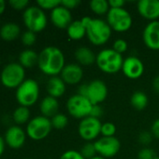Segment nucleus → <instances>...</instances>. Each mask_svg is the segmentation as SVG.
I'll list each match as a JSON object with an SVG mask.
<instances>
[{
    "instance_id": "a211bd4d",
    "label": "nucleus",
    "mask_w": 159,
    "mask_h": 159,
    "mask_svg": "<svg viewBox=\"0 0 159 159\" xmlns=\"http://www.w3.org/2000/svg\"><path fill=\"white\" fill-rule=\"evenodd\" d=\"M60 77L66 85H77L83 78V70L78 63L66 64L60 74Z\"/></svg>"
},
{
    "instance_id": "ea45409f",
    "label": "nucleus",
    "mask_w": 159,
    "mask_h": 159,
    "mask_svg": "<svg viewBox=\"0 0 159 159\" xmlns=\"http://www.w3.org/2000/svg\"><path fill=\"white\" fill-rule=\"evenodd\" d=\"M151 133L157 139H159V118L154 121L151 126Z\"/></svg>"
},
{
    "instance_id": "f704fd0d",
    "label": "nucleus",
    "mask_w": 159,
    "mask_h": 159,
    "mask_svg": "<svg viewBox=\"0 0 159 159\" xmlns=\"http://www.w3.org/2000/svg\"><path fill=\"white\" fill-rule=\"evenodd\" d=\"M9 6L15 10H25L28 7V0H10L8 2Z\"/></svg>"
},
{
    "instance_id": "58836bf2",
    "label": "nucleus",
    "mask_w": 159,
    "mask_h": 159,
    "mask_svg": "<svg viewBox=\"0 0 159 159\" xmlns=\"http://www.w3.org/2000/svg\"><path fill=\"white\" fill-rule=\"evenodd\" d=\"M102 114H103V110H102V108H101L100 105H93V108L91 110L90 116L99 119V117L102 116Z\"/></svg>"
},
{
    "instance_id": "0eeeda50",
    "label": "nucleus",
    "mask_w": 159,
    "mask_h": 159,
    "mask_svg": "<svg viewBox=\"0 0 159 159\" xmlns=\"http://www.w3.org/2000/svg\"><path fill=\"white\" fill-rule=\"evenodd\" d=\"M22 20L27 30L35 34L42 32L48 23V19L44 10L37 6L28 7L23 11Z\"/></svg>"
},
{
    "instance_id": "dca6fc26",
    "label": "nucleus",
    "mask_w": 159,
    "mask_h": 159,
    "mask_svg": "<svg viewBox=\"0 0 159 159\" xmlns=\"http://www.w3.org/2000/svg\"><path fill=\"white\" fill-rule=\"evenodd\" d=\"M50 19L52 23L59 29H67V27L73 21L70 10L62 5L51 11Z\"/></svg>"
},
{
    "instance_id": "5701e85b",
    "label": "nucleus",
    "mask_w": 159,
    "mask_h": 159,
    "mask_svg": "<svg viewBox=\"0 0 159 159\" xmlns=\"http://www.w3.org/2000/svg\"><path fill=\"white\" fill-rule=\"evenodd\" d=\"M37 61H38V54L31 48L22 50L19 55V63L24 69L25 68L29 69L34 67L36 64H37Z\"/></svg>"
},
{
    "instance_id": "423d86ee",
    "label": "nucleus",
    "mask_w": 159,
    "mask_h": 159,
    "mask_svg": "<svg viewBox=\"0 0 159 159\" xmlns=\"http://www.w3.org/2000/svg\"><path fill=\"white\" fill-rule=\"evenodd\" d=\"M25 80V69L19 62H10L1 71L0 82L7 89H17Z\"/></svg>"
},
{
    "instance_id": "4be33fe9",
    "label": "nucleus",
    "mask_w": 159,
    "mask_h": 159,
    "mask_svg": "<svg viewBox=\"0 0 159 159\" xmlns=\"http://www.w3.org/2000/svg\"><path fill=\"white\" fill-rule=\"evenodd\" d=\"M21 34L20 26L15 22H7L0 28V37L7 42L16 40Z\"/></svg>"
},
{
    "instance_id": "2eb2a0df",
    "label": "nucleus",
    "mask_w": 159,
    "mask_h": 159,
    "mask_svg": "<svg viewBox=\"0 0 159 159\" xmlns=\"http://www.w3.org/2000/svg\"><path fill=\"white\" fill-rule=\"evenodd\" d=\"M145 46L152 50H159V20L150 21L142 32Z\"/></svg>"
},
{
    "instance_id": "c9c22d12",
    "label": "nucleus",
    "mask_w": 159,
    "mask_h": 159,
    "mask_svg": "<svg viewBox=\"0 0 159 159\" xmlns=\"http://www.w3.org/2000/svg\"><path fill=\"white\" fill-rule=\"evenodd\" d=\"M156 157L155 151L149 147H144L138 153V159H154Z\"/></svg>"
},
{
    "instance_id": "c85d7f7f",
    "label": "nucleus",
    "mask_w": 159,
    "mask_h": 159,
    "mask_svg": "<svg viewBox=\"0 0 159 159\" xmlns=\"http://www.w3.org/2000/svg\"><path fill=\"white\" fill-rule=\"evenodd\" d=\"M80 153L82 154V156L85 159H91L97 156V153L94 143H86L82 147Z\"/></svg>"
},
{
    "instance_id": "39448f33",
    "label": "nucleus",
    "mask_w": 159,
    "mask_h": 159,
    "mask_svg": "<svg viewBox=\"0 0 159 159\" xmlns=\"http://www.w3.org/2000/svg\"><path fill=\"white\" fill-rule=\"evenodd\" d=\"M78 94L86 97L93 105H99L108 96V87L104 81L95 79L79 88Z\"/></svg>"
},
{
    "instance_id": "ddd939ff",
    "label": "nucleus",
    "mask_w": 159,
    "mask_h": 159,
    "mask_svg": "<svg viewBox=\"0 0 159 159\" xmlns=\"http://www.w3.org/2000/svg\"><path fill=\"white\" fill-rule=\"evenodd\" d=\"M26 132L18 125L9 127L5 132V142L6 144L11 149L18 150L22 148L26 141Z\"/></svg>"
},
{
    "instance_id": "f3484780",
    "label": "nucleus",
    "mask_w": 159,
    "mask_h": 159,
    "mask_svg": "<svg viewBox=\"0 0 159 159\" xmlns=\"http://www.w3.org/2000/svg\"><path fill=\"white\" fill-rule=\"evenodd\" d=\"M140 15L150 20L155 21L159 19V0H140L137 4Z\"/></svg>"
},
{
    "instance_id": "a878e982",
    "label": "nucleus",
    "mask_w": 159,
    "mask_h": 159,
    "mask_svg": "<svg viewBox=\"0 0 159 159\" xmlns=\"http://www.w3.org/2000/svg\"><path fill=\"white\" fill-rule=\"evenodd\" d=\"M12 118L13 121L19 126V125H23L25 123H28L30 121V111L29 108L24 107V106H20L17 107L13 114H12Z\"/></svg>"
},
{
    "instance_id": "393cba45",
    "label": "nucleus",
    "mask_w": 159,
    "mask_h": 159,
    "mask_svg": "<svg viewBox=\"0 0 159 159\" xmlns=\"http://www.w3.org/2000/svg\"><path fill=\"white\" fill-rule=\"evenodd\" d=\"M149 99L148 96L142 91H136L132 94L130 98V103L132 107L138 111L145 109L148 105Z\"/></svg>"
},
{
    "instance_id": "cd10ccee",
    "label": "nucleus",
    "mask_w": 159,
    "mask_h": 159,
    "mask_svg": "<svg viewBox=\"0 0 159 159\" xmlns=\"http://www.w3.org/2000/svg\"><path fill=\"white\" fill-rule=\"evenodd\" d=\"M51 122H52V129H64L68 124V118L66 115L58 113L57 115H55L51 118Z\"/></svg>"
},
{
    "instance_id": "bb28decb",
    "label": "nucleus",
    "mask_w": 159,
    "mask_h": 159,
    "mask_svg": "<svg viewBox=\"0 0 159 159\" xmlns=\"http://www.w3.org/2000/svg\"><path fill=\"white\" fill-rule=\"evenodd\" d=\"M89 6H90L91 10L95 14L99 15V16H102L105 14L107 15L109 10L111 9L109 1H106V0H93L90 2Z\"/></svg>"
},
{
    "instance_id": "7ed1b4c3",
    "label": "nucleus",
    "mask_w": 159,
    "mask_h": 159,
    "mask_svg": "<svg viewBox=\"0 0 159 159\" xmlns=\"http://www.w3.org/2000/svg\"><path fill=\"white\" fill-rule=\"evenodd\" d=\"M124 58L122 54L116 52L113 48H104L100 50L96 59L97 67L106 74L112 75L122 70Z\"/></svg>"
},
{
    "instance_id": "79ce46f5",
    "label": "nucleus",
    "mask_w": 159,
    "mask_h": 159,
    "mask_svg": "<svg viewBox=\"0 0 159 159\" xmlns=\"http://www.w3.org/2000/svg\"><path fill=\"white\" fill-rule=\"evenodd\" d=\"M153 89L155 90V92L159 94V75H157L154 79H153V83H152Z\"/></svg>"
},
{
    "instance_id": "f03ea898",
    "label": "nucleus",
    "mask_w": 159,
    "mask_h": 159,
    "mask_svg": "<svg viewBox=\"0 0 159 159\" xmlns=\"http://www.w3.org/2000/svg\"><path fill=\"white\" fill-rule=\"evenodd\" d=\"M81 20L86 29V36L93 45L103 46L110 40L112 30L106 20L88 16L83 17Z\"/></svg>"
},
{
    "instance_id": "de8ad7c7",
    "label": "nucleus",
    "mask_w": 159,
    "mask_h": 159,
    "mask_svg": "<svg viewBox=\"0 0 159 159\" xmlns=\"http://www.w3.org/2000/svg\"><path fill=\"white\" fill-rule=\"evenodd\" d=\"M0 63H1V59H0Z\"/></svg>"
},
{
    "instance_id": "49530a36",
    "label": "nucleus",
    "mask_w": 159,
    "mask_h": 159,
    "mask_svg": "<svg viewBox=\"0 0 159 159\" xmlns=\"http://www.w3.org/2000/svg\"><path fill=\"white\" fill-rule=\"evenodd\" d=\"M154 159H159V157H157H157H155Z\"/></svg>"
},
{
    "instance_id": "1a4fd4ad",
    "label": "nucleus",
    "mask_w": 159,
    "mask_h": 159,
    "mask_svg": "<svg viewBox=\"0 0 159 159\" xmlns=\"http://www.w3.org/2000/svg\"><path fill=\"white\" fill-rule=\"evenodd\" d=\"M106 21L111 29L117 33H125L132 26V17L124 7L111 8L108 12Z\"/></svg>"
},
{
    "instance_id": "412c9836",
    "label": "nucleus",
    "mask_w": 159,
    "mask_h": 159,
    "mask_svg": "<svg viewBox=\"0 0 159 159\" xmlns=\"http://www.w3.org/2000/svg\"><path fill=\"white\" fill-rule=\"evenodd\" d=\"M75 58L80 65L88 66L96 62L97 55L87 47H80L75 50Z\"/></svg>"
},
{
    "instance_id": "72a5a7b5",
    "label": "nucleus",
    "mask_w": 159,
    "mask_h": 159,
    "mask_svg": "<svg viewBox=\"0 0 159 159\" xmlns=\"http://www.w3.org/2000/svg\"><path fill=\"white\" fill-rule=\"evenodd\" d=\"M112 48L116 52H118L120 54H123V53H125L127 50L128 45H127V42L126 40L120 38V39H117V40L114 41L113 46H112Z\"/></svg>"
},
{
    "instance_id": "37998d69",
    "label": "nucleus",
    "mask_w": 159,
    "mask_h": 159,
    "mask_svg": "<svg viewBox=\"0 0 159 159\" xmlns=\"http://www.w3.org/2000/svg\"><path fill=\"white\" fill-rule=\"evenodd\" d=\"M5 147H6V142L3 137L0 136V157L4 154L5 152Z\"/></svg>"
},
{
    "instance_id": "f257e3e1",
    "label": "nucleus",
    "mask_w": 159,
    "mask_h": 159,
    "mask_svg": "<svg viewBox=\"0 0 159 159\" xmlns=\"http://www.w3.org/2000/svg\"><path fill=\"white\" fill-rule=\"evenodd\" d=\"M37 66L44 75L50 77L58 76L66 66L63 51L52 46L44 48L38 54Z\"/></svg>"
},
{
    "instance_id": "c756f323",
    "label": "nucleus",
    "mask_w": 159,
    "mask_h": 159,
    "mask_svg": "<svg viewBox=\"0 0 159 159\" xmlns=\"http://www.w3.org/2000/svg\"><path fill=\"white\" fill-rule=\"evenodd\" d=\"M61 5V1L59 0H37V6L39 7L43 10H52L58 6Z\"/></svg>"
},
{
    "instance_id": "473e14b6",
    "label": "nucleus",
    "mask_w": 159,
    "mask_h": 159,
    "mask_svg": "<svg viewBox=\"0 0 159 159\" xmlns=\"http://www.w3.org/2000/svg\"><path fill=\"white\" fill-rule=\"evenodd\" d=\"M153 139H154V136L151 133V131H142L140 133L139 138H138L139 143L143 146H148L149 144H151L153 142Z\"/></svg>"
},
{
    "instance_id": "a19ab883",
    "label": "nucleus",
    "mask_w": 159,
    "mask_h": 159,
    "mask_svg": "<svg viewBox=\"0 0 159 159\" xmlns=\"http://www.w3.org/2000/svg\"><path fill=\"white\" fill-rule=\"evenodd\" d=\"M126 2L125 0H110L109 5L111 8H122L124 7Z\"/></svg>"
},
{
    "instance_id": "7c9ffc66",
    "label": "nucleus",
    "mask_w": 159,
    "mask_h": 159,
    "mask_svg": "<svg viewBox=\"0 0 159 159\" xmlns=\"http://www.w3.org/2000/svg\"><path fill=\"white\" fill-rule=\"evenodd\" d=\"M21 41L22 43L23 44V46L25 47H32L36 41H37V36H36V34L31 32V31H25L22 36H21Z\"/></svg>"
},
{
    "instance_id": "09e8293b",
    "label": "nucleus",
    "mask_w": 159,
    "mask_h": 159,
    "mask_svg": "<svg viewBox=\"0 0 159 159\" xmlns=\"http://www.w3.org/2000/svg\"><path fill=\"white\" fill-rule=\"evenodd\" d=\"M26 159H31V158H26Z\"/></svg>"
},
{
    "instance_id": "aec40b11",
    "label": "nucleus",
    "mask_w": 159,
    "mask_h": 159,
    "mask_svg": "<svg viewBox=\"0 0 159 159\" xmlns=\"http://www.w3.org/2000/svg\"><path fill=\"white\" fill-rule=\"evenodd\" d=\"M66 83L60 76L50 77L47 83V91L49 96H52L55 99L62 97L66 92Z\"/></svg>"
},
{
    "instance_id": "4c0bfd02",
    "label": "nucleus",
    "mask_w": 159,
    "mask_h": 159,
    "mask_svg": "<svg viewBox=\"0 0 159 159\" xmlns=\"http://www.w3.org/2000/svg\"><path fill=\"white\" fill-rule=\"evenodd\" d=\"M80 4H81L80 0H63V1H61V5L69 10L76 8Z\"/></svg>"
},
{
    "instance_id": "9b49d317",
    "label": "nucleus",
    "mask_w": 159,
    "mask_h": 159,
    "mask_svg": "<svg viewBox=\"0 0 159 159\" xmlns=\"http://www.w3.org/2000/svg\"><path fill=\"white\" fill-rule=\"evenodd\" d=\"M101 126L102 123L98 118L87 116L80 121L78 127V133L82 140L91 143L100 135Z\"/></svg>"
},
{
    "instance_id": "a18cd8bd",
    "label": "nucleus",
    "mask_w": 159,
    "mask_h": 159,
    "mask_svg": "<svg viewBox=\"0 0 159 159\" xmlns=\"http://www.w3.org/2000/svg\"><path fill=\"white\" fill-rule=\"evenodd\" d=\"M91 159H105L104 157H99V156H97V157H93V158Z\"/></svg>"
},
{
    "instance_id": "e433bc0d",
    "label": "nucleus",
    "mask_w": 159,
    "mask_h": 159,
    "mask_svg": "<svg viewBox=\"0 0 159 159\" xmlns=\"http://www.w3.org/2000/svg\"><path fill=\"white\" fill-rule=\"evenodd\" d=\"M60 159H85L80 152L76 150H67L62 154Z\"/></svg>"
},
{
    "instance_id": "6ab92c4d",
    "label": "nucleus",
    "mask_w": 159,
    "mask_h": 159,
    "mask_svg": "<svg viewBox=\"0 0 159 159\" xmlns=\"http://www.w3.org/2000/svg\"><path fill=\"white\" fill-rule=\"evenodd\" d=\"M39 110L41 113V116L52 118L55 115L58 114L59 110V102L57 99L52 97V96H46L42 99L39 104Z\"/></svg>"
},
{
    "instance_id": "2f4dec72",
    "label": "nucleus",
    "mask_w": 159,
    "mask_h": 159,
    "mask_svg": "<svg viewBox=\"0 0 159 159\" xmlns=\"http://www.w3.org/2000/svg\"><path fill=\"white\" fill-rule=\"evenodd\" d=\"M115 132H116V127L113 123L106 122L102 124L101 132H100V135H102V137H114Z\"/></svg>"
},
{
    "instance_id": "b1692460",
    "label": "nucleus",
    "mask_w": 159,
    "mask_h": 159,
    "mask_svg": "<svg viewBox=\"0 0 159 159\" xmlns=\"http://www.w3.org/2000/svg\"><path fill=\"white\" fill-rule=\"evenodd\" d=\"M67 34L71 40H81L86 36V29L81 20H73L67 29Z\"/></svg>"
},
{
    "instance_id": "9d476101",
    "label": "nucleus",
    "mask_w": 159,
    "mask_h": 159,
    "mask_svg": "<svg viewBox=\"0 0 159 159\" xmlns=\"http://www.w3.org/2000/svg\"><path fill=\"white\" fill-rule=\"evenodd\" d=\"M93 104L84 96L80 94H74L68 98L67 102V110L68 114L77 119H83L90 116Z\"/></svg>"
},
{
    "instance_id": "4468645a",
    "label": "nucleus",
    "mask_w": 159,
    "mask_h": 159,
    "mask_svg": "<svg viewBox=\"0 0 159 159\" xmlns=\"http://www.w3.org/2000/svg\"><path fill=\"white\" fill-rule=\"evenodd\" d=\"M122 72L129 79H138L144 73V64L138 57L129 56L124 59Z\"/></svg>"
},
{
    "instance_id": "c03bdc74",
    "label": "nucleus",
    "mask_w": 159,
    "mask_h": 159,
    "mask_svg": "<svg viewBox=\"0 0 159 159\" xmlns=\"http://www.w3.org/2000/svg\"><path fill=\"white\" fill-rule=\"evenodd\" d=\"M6 10V2L4 0H0V16L5 12Z\"/></svg>"
},
{
    "instance_id": "6e6552de",
    "label": "nucleus",
    "mask_w": 159,
    "mask_h": 159,
    "mask_svg": "<svg viewBox=\"0 0 159 159\" xmlns=\"http://www.w3.org/2000/svg\"><path fill=\"white\" fill-rule=\"evenodd\" d=\"M52 129L51 119L37 116L30 119L26 126V135L34 141H41L49 136Z\"/></svg>"
},
{
    "instance_id": "f8f14e48",
    "label": "nucleus",
    "mask_w": 159,
    "mask_h": 159,
    "mask_svg": "<svg viewBox=\"0 0 159 159\" xmlns=\"http://www.w3.org/2000/svg\"><path fill=\"white\" fill-rule=\"evenodd\" d=\"M94 143L97 156L105 159L115 157L121 149V143L116 137H101Z\"/></svg>"
},
{
    "instance_id": "20e7f679",
    "label": "nucleus",
    "mask_w": 159,
    "mask_h": 159,
    "mask_svg": "<svg viewBox=\"0 0 159 159\" xmlns=\"http://www.w3.org/2000/svg\"><path fill=\"white\" fill-rule=\"evenodd\" d=\"M17 102L20 106L29 108L33 106L39 97V85L32 78L25 79L17 89L15 92Z\"/></svg>"
}]
</instances>
